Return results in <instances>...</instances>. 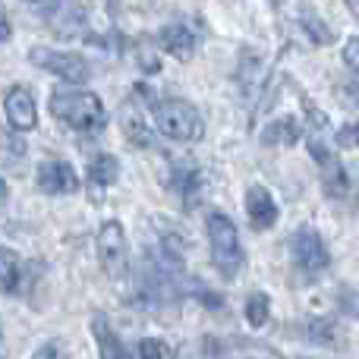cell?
<instances>
[{
    "mask_svg": "<svg viewBox=\"0 0 359 359\" xmlns=\"http://www.w3.org/2000/svg\"><path fill=\"white\" fill-rule=\"evenodd\" d=\"M50 114L69 130L79 133H98L104 126L107 114L104 104L95 92H82V88H54L50 92Z\"/></svg>",
    "mask_w": 359,
    "mask_h": 359,
    "instance_id": "cell-1",
    "label": "cell"
},
{
    "mask_svg": "<svg viewBox=\"0 0 359 359\" xmlns=\"http://www.w3.org/2000/svg\"><path fill=\"white\" fill-rule=\"evenodd\" d=\"M205 227H208L211 259H215L217 271H221L227 280H233L236 274H240L243 262H246L243 246H240V233H236L233 221H230L224 211H211L208 221H205Z\"/></svg>",
    "mask_w": 359,
    "mask_h": 359,
    "instance_id": "cell-2",
    "label": "cell"
},
{
    "mask_svg": "<svg viewBox=\"0 0 359 359\" xmlns=\"http://www.w3.org/2000/svg\"><path fill=\"white\" fill-rule=\"evenodd\" d=\"M155 126L164 139H174V142H198L205 133L202 126V114L189 104V101L168 98L155 104Z\"/></svg>",
    "mask_w": 359,
    "mask_h": 359,
    "instance_id": "cell-3",
    "label": "cell"
},
{
    "mask_svg": "<svg viewBox=\"0 0 359 359\" xmlns=\"http://www.w3.org/2000/svg\"><path fill=\"white\" fill-rule=\"evenodd\" d=\"M98 262L104 268L107 278H123L126 268H130V246H126V233H123V224L114 217V221H104L98 227Z\"/></svg>",
    "mask_w": 359,
    "mask_h": 359,
    "instance_id": "cell-4",
    "label": "cell"
},
{
    "mask_svg": "<svg viewBox=\"0 0 359 359\" xmlns=\"http://www.w3.org/2000/svg\"><path fill=\"white\" fill-rule=\"evenodd\" d=\"M290 252H293V265L306 278H316V274H322L331 265V252L316 227H299L290 240Z\"/></svg>",
    "mask_w": 359,
    "mask_h": 359,
    "instance_id": "cell-5",
    "label": "cell"
},
{
    "mask_svg": "<svg viewBox=\"0 0 359 359\" xmlns=\"http://www.w3.org/2000/svg\"><path fill=\"white\" fill-rule=\"evenodd\" d=\"M29 63H35L44 73L60 76L69 86H79L92 76V67H88L86 57L79 54H63V50H50V48H32L29 50Z\"/></svg>",
    "mask_w": 359,
    "mask_h": 359,
    "instance_id": "cell-6",
    "label": "cell"
},
{
    "mask_svg": "<svg viewBox=\"0 0 359 359\" xmlns=\"http://www.w3.org/2000/svg\"><path fill=\"white\" fill-rule=\"evenodd\" d=\"M4 114L13 133H29L38 126V104L25 86H13L4 98Z\"/></svg>",
    "mask_w": 359,
    "mask_h": 359,
    "instance_id": "cell-7",
    "label": "cell"
},
{
    "mask_svg": "<svg viewBox=\"0 0 359 359\" xmlns=\"http://www.w3.org/2000/svg\"><path fill=\"white\" fill-rule=\"evenodd\" d=\"M38 189L44 196H69L79 189V177L69 161H44L38 168Z\"/></svg>",
    "mask_w": 359,
    "mask_h": 359,
    "instance_id": "cell-8",
    "label": "cell"
},
{
    "mask_svg": "<svg viewBox=\"0 0 359 359\" xmlns=\"http://www.w3.org/2000/svg\"><path fill=\"white\" fill-rule=\"evenodd\" d=\"M246 215H249V221H252L255 230H271L280 217V208H278L271 192H268L265 186L255 183L246 189Z\"/></svg>",
    "mask_w": 359,
    "mask_h": 359,
    "instance_id": "cell-9",
    "label": "cell"
},
{
    "mask_svg": "<svg viewBox=\"0 0 359 359\" xmlns=\"http://www.w3.org/2000/svg\"><path fill=\"white\" fill-rule=\"evenodd\" d=\"M117 123L123 130V136L130 139L133 145H142V149H151V130L142 117V107H139L136 98H126L117 111Z\"/></svg>",
    "mask_w": 359,
    "mask_h": 359,
    "instance_id": "cell-10",
    "label": "cell"
},
{
    "mask_svg": "<svg viewBox=\"0 0 359 359\" xmlns=\"http://www.w3.org/2000/svg\"><path fill=\"white\" fill-rule=\"evenodd\" d=\"M158 41H161V50H168L170 57H177V60H183V63L192 60V54H196V32L186 22L164 25V29L158 32Z\"/></svg>",
    "mask_w": 359,
    "mask_h": 359,
    "instance_id": "cell-11",
    "label": "cell"
},
{
    "mask_svg": "<svg viewBox=\"0 0 359 359\" xmlns=\"http://www.w3.org/2000/svg\"><path fill=\"white\" fill-rule=\"evenodd\" d=\"M92 337H95V344H98L101 359H133L130 350L120 341V334L114 331V325L107 322V316H101V312L92 316Z\"/></svg>",
    "mask_w": 359,
    "mask_h": 359,
    "instance_id": "cell-12",
    "label": "cell"
},
{
    "mask_svg": "<svg viewBox=\"0 0 359 359\" xmlns=\"http://www.w3.org/2000/svg\"><path fill=\"white\" fill-rule=\"evenodd\" d=\"M299 136H303V123L297 117H278L259 133V142L268 149H290L299 142Z\"/></svg>",
    "mask_w": 359,
    "mask_h": 359,
    "instance_id": "cell-13",
    "label": "cell"
},
{
    "mask_svg": "<svg viewBox=\"0 0 359 359\" xmlns=\"http://www.w3.org/2000/svg\"><path fill=\"white\" fill-rule=\"evenodd\" d=\"M158 227V236H161V252H164V262H170L174 268L183 265V255L189 249V240L180 227H174L170 221H155Z\"/></svg>",
    "mask_w": 359,
    "mask_h": 359,
    "instance_id": "cell-14",
    "label": "cell"
},
{
    "mask_svg": "<svg viewBox=\"0 0 359 359\" xmlns=\"http://www.w3.org/2000/svg\"><path fill=\"white\" fill-rule=\"evenodd\" d=\"M202 170L198 168H189V164H183V168L174 170V177H170V186L180 192V198H183L186 208H196L198 198H202Z\"/></svg>",
    "mask_w": 359,
    "mask_h": 359,
    "instance_id": "cell-15",
    "label": "cell"
},
{
    "mask_svg": "<svg viewBox=\"0 0 359 359\" xmlns=\"http://www.w3.org/2000/svg\"><path fill=\"white\" fill-rule=\"evenodd\" d=\"M322 183L331 198H344L350 192V174H347V168L337 161V155L331 158L328 164H322Z\"/></svg>",
    "mask_w": 359,
    "mask_h": 359,
    "instance_id": "cell-16",
    "label": "cell"
},
{
    "mask_svg": "<svg viewBox=\"0 0 359 359\" xmlns=\"http://www.w3.org/2000/svg\"><path fill=\"white\" fill-rule=\"evenodd\" d=\"M299 25H303V32L309 35V41L316 44V48L334 41V32H331L328 25H325V19H318L309 6H303V10H299Z\"/></svg>",
    "mask_w": 359,
    "mask_h": 359,
    "instance_id": "cell-17",
    "label": "cell"
},
{
    "mask_svg": "<svg viewBox=\"0 0 359 359\" xmlns=\"http://www.w3.org/2000/svg\"><path fill=\"white\" fill-rule=\"evenodd\" d=\"M117 177H120V161L114 155H98L88 164V180L95 186H114Z\"/></svg>",
    "mask_w": 359,
    "mask_h": 359,
    "instance_id": "cell-18",
    "label": "cell"
},
{
    "mask_svg": "<svg viewBox=\"0 0 359 359\" xmlns=\"http://www.w3.org/2000/svg\"><path fill=\"white\" fill-rule=\"evenodd\" d=\"M25 139H19L13 130H0V168H13L25 158Z\"/></svg>",
    "mask_w": 359,
    "mask_h": 359,
    "instance_id": "cell-19",
    "label": "cell"
},
{
    "mask_svg": "<svg viewBox=\"0 0 359 359\" xmlns=\"http://www.w3.org/2000/svg\"><path fill=\"white\" fill-rule=\"evenodd\" d=\"M243 316H246V322L252 328H265L268 316H271V297L268 293H252L246 299V306H243Z\"/></svg>",
    "mask_w": 359,
    "mask_h": 359,
    "instance_id": "cell-20",
    "label": "cell"
},
{
    "mask_svg": "<svg viewBox=\"0 0 359 359\" xmlns=\"http://www.w3.org/2000/svg\"><path fill=\"white\" fill-rule=\"evenodd\" d=\"M19 287V259L10 249H0V293H13Z\"/></svg>",
    "mask_w": 359,
    "mask_h": 359,
    "instance_id": "cell-21",
    "label": "cell"
},
{
    "mask_svg": "<svg viewBox=\"0 0 359 359\" xmlns=\"http://www.w3.org/2000/svg\"><path fill=\"white\" fill-rule=\"evenodd\" d=\"M334 328H337V325L331 322V318H318V322L306 325V337H309V341H316V344L331 347V344H334Z\"/></svg>",
    "mask_w": 359,
    "mask_h": 359,
    "instance_id": "cell-22",
    "label": "cell"
},
{
    "mask_svg": "<svg viewBox=\"0 0 359 359\" xmlns=\"http://www.w3.org/2000/svg\"><path fill=\"white\" fill-rule=\"evenodd\" d=\"M168 344L161 341V337H145V341H139V359H168Z\"/></svg>",
    "mask_w": 359,
    "mask_h": 359,
    "instance_id": "cell-23",
    "label": "cell"
},
{
    "mask_svg": "<svg viewBox=\"0 0 359 359\" xmlns=\"http://www.w3.org/2000/svg\"><path fill=\"white\" fill-rule=\"evenodd\" d=\"M32 359H69L67 344H60V341H48L44 347H38V353L32 356Z\"/></svg>",
    "mask_w": 359,
    "mask_h": 359,
    "instance_id": "cell-24",
    "label": "cell"
},
{
    "mask_svg": "<svg viewBox=\"0 0 359 359\" xmlns=\"http://www.w3.org/2000/svg\"><path fill=\"white\" fill-rule=\"evenodd\" d=\"M344 60H347L350 73H356V69H359V38H356V35L350 38L347 48H344Z\"/></svg>",
    "mask_w": 359,
    "mask_h": 359,
    "instance_id": "cell-25",
    "label": "cell"
},
{
    "mask_svg": "<svg viewBox=\"0 0 359 359\" xmlns=\"http://www.w3.org/2000/svg\"><path fill=\"white\" fill-rule=\"evenodd\" d=\"M337 142H341V149H356V126H344L337 133Z\"/></svg>",
    "mask_w": 359,
    "mask_h": 359,
    "instance_id": "cell-26",
    "label": "cell"
},
{
    "mask_svg": "<svg viewBox=\"0 0 359 359\" xmlns=\"http://www.w3.org/2000/svg\"><path fill=\"white\" fill-rule=\"evenodd\" d=\"M10 38H13V25H10V19L0 16V44L10 41Z\"/></svg>",
    "mask_w": 359,
    "mask_h": 359,
    "instance_id": "cell-27",
    "label": "cell"
},
{
    "mask_svg": "<svg viewBox=\"0 0 359 359\" xmlns=\"http://www.w3.org/2000/svg\"><path fill=\"white\" fill-rule=\"evenodd\" d=\"M174 359H196V356H192V347H189V344H183V347H180V353H177Z\"/></svg>",
    "mask_w": 359,
    "mask_h": 359,
    "instance_id": "cell-28",
    "label": "cell"
},
{
    "mask_svg": "<svg viewBox=\"0 0 359 359\" xmlns=\"http://www.w3.org/2000/svg\"><path fill=\"white\" fill-rule=\"evenodd\" d=\"M6 196H10V189H6V180H4V177H0V205H4V202H6Z\"/></svg>",
    "mask_w": 359,
    "mask_h": 359,
    "instance_id": "cell-29",
    "label": "cell"
},
{
    "mask_svg": "<svg viewBox=\"0 0 359 359\" xmlns=\"http://www.w3.org/2000/svg\"><path fill=\"white\" fill-rule=\"evenodd\" d=\"M0 359H6V344H4V328H0Z\"/></svg>",
    "mask_w": 359,
    "mask_h": 359,
    "instance_id": "cell-30",
    "label": "cell"
}]
</instances>
